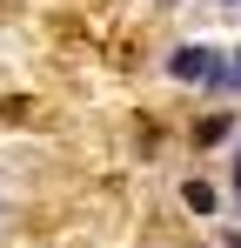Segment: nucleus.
<instances>
[{
	"instance_id": "obj_4",
	"label": "nucleus",
	"mask_w": 241,
	"mask_h": 248,
	"mask_svg": "<svg viewBox=\"0 0 241 248\" xmlns=\"http://www.w3.org/2000/svg\"><path fill=\"white\" fill-rule=\"evenodd\" d=\"M228 248H241V228H235V235H228Z\"/></svg>"
},
{
	"instance_id": "obj_2",
	"label": "nucleus",
	"mask_w": 241,
	"mask_h": 248,
	"mask_svg": "<svg viewBox=\"0 0 241 248\" xmlns=\"http://www.w3.org/2000/svg\"><path fill=\"white\" fill-rule=\"evenodd\" d=\"M181 202L195 208V215H214V188H208V181H188V188H181Z\"/></svg>"
},
{
	"instance_id": "obj_1",
	"label": "nucleus",
	"mask_w": 241,
	"mask_h": 248,
	"mask_svg": "<svg viewBox=\"0 0 241 248\" xmlns=\"http://www.w3.org/2000/svg\"><path fill=\"white\" fill-rule=\"evenodd\" d=\"M167 74H174V81H195V87H221V54L208 41H188V47L167 54Z\"/></svg>"
},
{
	"instance_id": "obj_3",
	"label": "nucleus",
	"mask_w": 241,
	"mask_h": 248,
	"mask_svg": "<svg viewBox=\"0 0 241 248\" xmlns=\"http://www.w3.org/2000/svg\"><path fill=\"white\" fill-rule=\"evenodd\" d=\"M221 87H241V47H235V61H221Z\"/></svg>"
},
{
	"instance_id": "obj_5",
	"label": "nucleus",
	"mask_w": 241,
	"mask_h": 248,
	"mask_svg": "<svg viewBox=\"0 0 241 248\" xmlns=\"http://www.w3.org/2000/svg\"><path fill=\"white\" fill-rule=\"evenodd\" d=\"M235 188H241V155H235Z\"/></svg>"
},
{
	"instance_id": "obj_6",
	"label": "nucleus",
	"mask_w": 241,
	"mask_h": 248,
	"mask_svg": "<svg viewBox=\"0 0 241 248\" xmlns=\"http://www.w3.org/2000/svg\"><path fill=\"white\" fill-rule=\"evenodd\" d=\"M161 7H174V0H161Z\"/></svg>"
}]
</instances>
